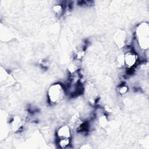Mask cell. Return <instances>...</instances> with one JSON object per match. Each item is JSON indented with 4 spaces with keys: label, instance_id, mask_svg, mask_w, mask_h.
I'll return each mask as SVG.
<instances>
[{
    "label": "cell",
    "instance_id": "8992f818",
    "mask_svg": "<svg viewBox=\"0 0 149 149\" xmlns=\"http://www.w3.org/2000/svg\"><path fill=\"white\" fill-rule=\"evenodd\" d=\"M127 87L126 86H122L120 87V90H119V91L120 93H125L127 91Z\"/></svg>",
    "mask_w": 149,
    "mask_h": 149
},
{
    "label": "cell",
    "instance_id": "5b68a950",
    "mask_svg": "<svg viewBox=\"0 0 149 149\" xmlns=\"http://www.w3.org/2000/svg\"><path fill=\"white\" fill-rule=\"evenodd\" d=\"M70 144V140L69 138H63V139H60L59 141V145L60 147L64 148L67 147Z\"/></svg>",
    "mask_w": 149,
    "mask_h": 149
},
{
    "label": "cell",
    "instance_id": "277c9868",
    "mask_svg": "<svg viewBox=\"0 0 149 149\" xmlns=\"http://www.w3.org/2000/svg\"><path fill=\"white\" fill-rule=\"evenodd\" d=\"M58 136L59 139L69 138L70 136V132L69 127L66 126L60 127L58 131Z\"/></svg>",
    "mask_w": 149,
    "mask_h": 149
},
{
    "label": "cell",
    "instance_id": "7a4b0ae2",
    "mask_svg": "<svg viewBox=\"0 0 149 149\" xmlns=\"http://www.w3.org/2000/svg\"><path fill=\"white\" fill-rule=\"evenodd\" d=\"M139 43L140 42V45L141 47L144 48H148V29L147 25L144 27H142L141 28L139 29Z\"/></svg>",
    "mask_w": 149,
    "mask_h": 149
},
{
    "label": "cell",
    "instance_id": "3957f363",
    "mask_svg": "<svg viewBox=\"0 0 149 149\" xmlns=\"http://www.w3.org/2000/svg\"><path fill=\"white\" fill-rule=\"evenodd\" d=\"M125 62L127 66L132 67L136 63V56L134 54H133L132 52H128L125 55Z\"/></svg>",
    "mask_w": 149,
    "mask_h": 149
},
{
    "label": "cell",
    "instance_id": "6da1fadb",
    "mask_svg": "<svg viewBox=\"0 0 149 149\" xmlns=\"http://www.w3.org/2000/svg\"><path fill=\"white\" fill-rule=\"evenodd\" d=\"M63 95V90L62 86L59 84H55L52 85L48 92L49 98L50 101L54 103L59 101Z\"/></svg>",
    "mask_w": 149,
    "mask_h": 149
}]
</instances>
